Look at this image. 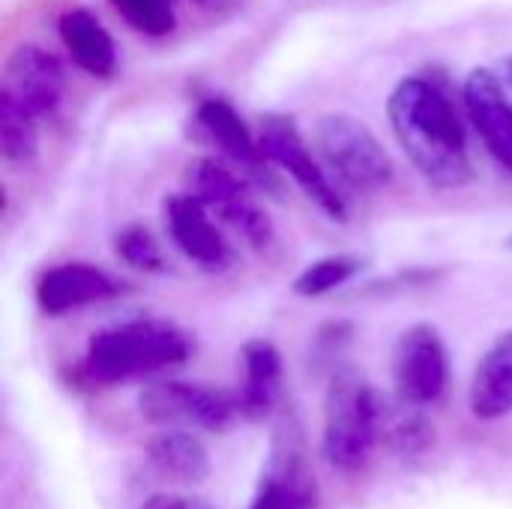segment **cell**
Returning <instances> with one entry per match:
<instances>
[{
	"instance_id": "13",
	"label": "cell",
	"mask_w": 512,
	"mask_h": 509,
	"mask_svg": "<svg viewBox=\"0 0 512 509\" xmlns=\"http://www.w3.org/2000/svg\"><path fill=\"white\" fill-rule=\"evenodd\" d=\"M468 405L471 414L483 423L512 414V330L501 333L480 357L471 378Z\"/></svg>"
},
{
	"instance_id": "1",
	"label": "cell",
	"mask_w": 512,
	"mask_h": 509,
	"mask_svg": "<svg viewBox=\"0 0 512 509\" xmlns=\"http://www.w3.org/2000/svg\"><path fill=\"white\" fill-rule=\"evenodd\" d=\"M390 126L414 168L438 189H459L471 180L465 126L450 96L429 78H405L387 102Z\"/></svg>"
},
{
	"instance_id": "18",
	"label": "cell",
	"mask_w": 512,
	"mask_h": 509,
	"mask_svg": "<svg viewBox=\"0 0 512 509\" xmlns=\"http://www.w3.org/2000/svg\"><path fill=\"white\" fill-rule=\"evenodd\" d=\"M315 504L318 492L312 477L294 456H285L282 468H273L261 480L249 509H315Z\"/></svg>"
},
{
	"instance_id": "12",
	"label": "cell",
	"mask_w": 512,
	"mask_h": 509,
	"mask_svg": "<svg viewBox=\"0 0 512 509\" xmlns=\"http://www.w3.org/2000/svg\"><path fill=\"white\" fill-rule=\"evenodd\" d=\"M117 291V282L93 264H60L42 273L36 285V303L45 315H66L90 303L111 300Z\"/></svg>"
},
{
	"instance_id": "24",
	"label": "cell",
	"mask_w": 512,
	"mask_h": 509,
	"mask_svg": "<svg viewBox=\"0 0 512 509\" xmlns=\"http://www.w3.org/2000/svg\"><path fill=\"white\" fill-rule=\"evenodd\" d=\"M501 72H504V87H507V93H510V99H512V54L504 60Z\"/></svg>"
},
{
	"instance_id": "23",
	"label": "cell",
	"mask_w": 512,
	"mask_h": 509,
	"mask_svg": "<svg viewBox=\"0 0 512 509\" xmlns=\"http://www.w3.org/2000/svg\"><path fill=\"white\" fill-rule=\"evenodd\" d=\"M138 509H213L195 495H153Z\"/></svg>"
},
{
	"instance_id": "6",
	"label": "cell",
	"mask_w": 512,
	"mask_h": 509,
	"mask_svg": "<svg viewBox=\"0 0 512 509\" xmlns=\"http://www.w3.org/2000/svg\"><path fill=\"white\" fill-rule=\"evenodd\" d=\"M258 144H261V153L267 156V162L282 168L318 210H324L336 222H345V216H348L345 198L339 195L330 174L309 153V147H306L303 135L297 132L294 120H288V117H264Z\"/></svg>"
},
{
	"instance_id": "2",
	"label": "cell",
	"mask_w": 512,
	"mask_h": 509,
	"mask_svg": "<svg viewBox=\"0 0 512 509\" xmlns=\"http://www.w3.org/2000/svg\"><path fill=\"white\" fill-rule=\"evenodd\" d=\"M192 339L168 321H129L99 330L87 342L84 375L96 384H120L180 366L192 357Z\"/></svg>"
},
{
	"instance_id": "4",
	"label": "cell",
	"mask_w": 512,
	"mask_h": 509,
	"mask_svg": "<svg viewBox=\"0 0 512 509\" xmlns=\"http://www.w3.org/2000/svg\"><path fill=\"white\" fill-rule=\"evenodd\" d=\"M321 159L333 177L357 192H378L393 180V162L378 135L354 114H324L315 129Z\"/></svg>"
},
{
	"instance_id": "14",
	"label": "cell",
	"mask_w": 512,
	"mask_h": 509,
	"mask_svg": "<svg viewBox=\"0 0 512 509\" xmlns=\"http://www.w3.org/2000/svg\"><path fill=\"white\" fill-rule=\"evenodd\" d=\"M282 396V354L267 339L243 345V387L237 393L240 414L249 420L270 417Z\"/></svg>"
},
{
	"instance_id": "17",
	"label": "cell",
	"mask_w": 512,
	"mask_h": 509,
	"mask_svg": "<svg viewBox=\"0 0 512 509\" xmlns=\"http://www.w3.org/2000/svg\"><path fill=\"white\" fill-rule=\"evenodd\" d=\"M198 123L210 135V141L240 168L252 174H264L267 156L261 153V144L249 135L243 117L225 102V99H207L198 105Z\"/></svg>"
},
{
	"instance_id": "5",
	"label": "cell",
	"mask_w": 512,
	"mask_h": 509,
	"mask_svg": "<svg viewBox=\"0 0 512 509\" xmlns=\"http://www.w3.org/2000/svg\"><path fill=\"white\" fill-rule=\"evenodd\" d=\"M183 192L198 198L216 219L243 234L252 246L267 249L273 243V225L255 204L243 177L210 156H198L183 171Z\"/></svg>"
},
{
	"instance_id": "25",
	"label": "cell",
	"mask_w": 512,
	"mask_h": 509,
	"mask_svg": "<svg viewBox=\"0 0 512 509\" xmlns=\"http://www.w3.org/2000/svg\"><path fill=\"white\" fill-rule=\"evenodd\" d=\"M510 246H512V237H510Z\"/></svg>"
},
{
	"instance_id": "19",
	"label": "cell",
	"mask_w": 512,
	"mask_h": 509,
	"mask_svg": "<svg viewBox=\"0 0 512 509\" xmlns=\"http://www.w3.org/2000/svg\"><path fill=\"white\" fill-rule=\"evenodd\" d=\"M36 117L0 90V150L9 162H30L39 150Z\"/></svg>"
},
{
	"instance_id": "22",
	"label": "cell",
	"mask_w": 512,
	"mask_h": 509,
	"mask_svg": "<svg viewBox=\"0 0 512 509\" xmlns=\"http://www.w3.org/2000/svg\"><path fill=\"white\" fill-rule=\"evenodd\" d=\"M117 255L135 267V270H144V273H162L165 270V258H162V249L159 243L153 240V234L141 225H126L120 234H117Z\"/></svg>"
},
{
	"instance_id": "11",
	"label": "cell",
	"mask_w": 512,
	"mask_h": 509,
	"mask_svg": "<svg viewBox=\"0 0 512 509\" xmlns=\"http://www.w3.org/2000/svg\"><path fill=\"white\" fill-rule=\"evenodd\" d=\"M165 225L171 231V240L177 249L195 261L204 270H225L231 264V246L219 225L213 222V213L192 195H171L162 204Z\"/></svg>"
},
{
	"instance_id": "7",
	"label": "cell",
	"mask_w": 512,
	"mask_h": 509,
	"mask_svg": "<svg viewBox=\"0 0 512 509\" xmlns=\"http://www.w3.org/2000/svg\"><path fill=\"white\" fill-rule=\"evenodd\" d=\"M141 414L159 426H198L207 432L228 429L237 414L240 402L222 390H210L204 384L186 381H159L141 390L138 399Z\"/></svg>"
},
{
	"instance_id": "9",
	"label": "cell",
	"mask_w": 512,
	"mask_h": 509,
	"mask_svg": "<svg viewBox=\"0 0 512 509\" xmlns=\"http://www.w3.org/2000/svg\"><path fill=\"white\" fill-rule=\"evenodd\" d=\"M66 90L63 63L39 45H18L6 60L3 93H9L33 117L51 114Z\"/></svg>"
},
{
	"instance_id": "16",
	"label": "cell",
	"mask_w": 512,
	"mask_h": 509,
	"mask_svg": "<svg viewBox=\"0 0 512 509\" xmlns=\"http://www.w3.org/2000/svg\"><path fill=\"white\" fill-rule=\"evenodd\" d=\"M147 459L159 471V477L177 486H198L210 477L207 447L183 429H165L156 438H150Z\"/></svg>"
},
{
	"instance_id": "15",
	"label": "cell",
	"mask_w": 512,
	"mask_h": 509,
	"mask_svg": "<svg viewBox=\"0 0 512 509\" xmlns=\"http://www.w3.org/2000/svg\"><path fill=\"white\" fill-rule=\"evenodd\" d=\"M69 57L90 75L108 78L117 66V48L102 21L87 9H66L57 21Z\"/></svg>"
},
{
	"instance_id": "8",
	"label": "cell",
	"mask_w": 512,
	"mask_h": 509,
	"mask_svg": "<svg viewBox=\"0 0 512 509\" xmlns=\"http://www.w3.org/2000/svg\"><path fill=\"white\" fill-rule=\"evenodd\" d=\"M393 384L402 402L432 405L450 384V357L441 333L432 324L408 327L393 351Z\"/></svg>"
},
{
	"instance_id": "20",
	"label": "cell",
	"mask_w": 512,
	"mask_h": 509,
	"mask_svg": "<svg viewBox=\"0 0 512 509\" xmlns=\"http://www.w3.org/2000/svg\"><path fill=\"white\" fill-rule=\"evenodd\" d=\"M366 267L363 258L357 255H327L303 267V273L294 279V294L297 297H324L345 282H351L360 270Z\"/></svg>"
},
{
	"instance_id": "21",
	"label": "cell",
	"mask_w": 512,
	"mask_h": 509,
	"mask_svg": "<svg viewBox=\"0 0 512 509\" xmlns=\"http://www.w3.org/2000/svg\"><path fill=\"white\" fill-rule=\"evenodd\" d=\"M111 6L132 30L144 36H165L177 24L171 0H111Z\"/></svg>"
},
{
	"instance_id": "10",
	"label": "cell",
	"mask_w": 512,
	"mask_h": 509,
	"mask_svg": "<svg viewBox=\"0 0 512 509\" xmlns=\"http://www.w3.org/2000/svg\"><path fill=\"white\" fill-rule=\"evenodd\" d=\"M465 108L492 159L512 174V99L504 81L489 69L465 78Z\"/></svg>"
},
{
	"instance_id": "3",
	"label": "cell",
	"mask_w": 512,
	"mask_h": 509,
	"mask_svg": "<svg viewBox=\"0 0 512 509\" xmlns=\"http://www.w3.org/2000/svg\"><path fill=\"white\" fill-rule=\"evenodd\" d=\"M384 402L357 375H336L324 405V453L345 474L363 471L384 432Z\"/></svg>"
}]
</instances>
